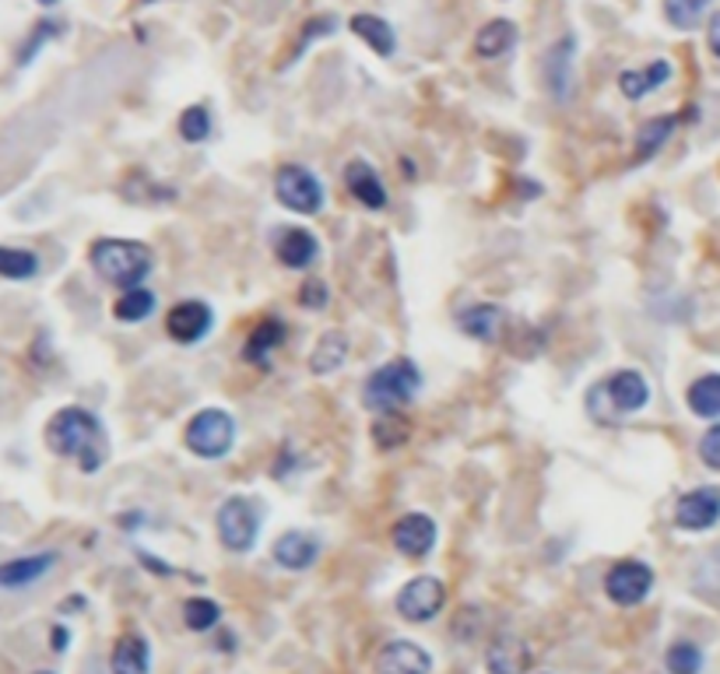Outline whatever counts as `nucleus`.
I'll return each mask as SVG.
<instances>
[{"instance_id":"f257e3e1","label":"nucleus","mask_w":720,"mask_h":674,"mask_svg":"<svg viewBox=\"0 0 720 674\" xmlns=\"http://www.w3.org/2000/svg\"><path fill=\"white\" fill-rule=\"evenodd\" d=\"M43 439L56 457L74 460L85 474H96L109 457V436L103 421L88 408H78V404H67V408L56 411L46 421Z\"/></svg>"},{"instance_id":"f03ea898","label":"nucleus","mask_w":720,"mask_h":674,"mask_svg":"<svg viewBox=\"0 0 720 674\" xmlns=\"http://www.w3.org/2000/svg\"><path fill=\"white\" fill-rule=\"evenodd\" d=\"M88 264L112 288H141L155 267L151 249L138 239H96L88 249Z\"/></svg>"},{"instance_id":"7ed1b4c3","label":"nucleus","mask_w":720,"mask_h":674,"mask_svg":"<svg viewBox=\"0 0 720 674\" xmlns=\"http://www.w3.org/2000/svg\"><path fill=\"white\" fill-rule=\"evenodd\" d=\"M422 391V373L411 359H390L363 383V404L373 415H397Z\"/></svg>"},{"instance_id":"20e7f679","label":"nucleus","mask_w":720,"mask_h":674,"mask_svg":"<svg viewBox=\"0 0 720 674\" xmlns=\"http://www.w3.org/2000/svg\"><path fill=\"white\" fill-rule=\"evenodd\" d=\"M186 450L201 460H222L236 447V418L222 408H201L183 429Z\"/></svg>"},{"instance_id":"39448f33","label":"nucleus","mask_w":720,"mask_h":674,"mask_svg":"<svg viewBox=\"0 0 720 674\" xmlns=\"http://www.w3.org/2000/svg\"><path fill=\"white\" fill-rule=\"evenodd\" d=\"M260 524H264V510L246 495H229L215 513V531L218 542L229 548L233 555H246L260 537Z\"/></svg>"},{"instance_id":"423d86ee","label":"nucleus","mask_w":720,"mask_h":674,"mask_svg":"<svg viewBox=\"0 0 720 674\" xmlns=\"http://www.w3.org/2000/svg\"><path fill=\"white\" fill-rule=\"evenodd\" d=\"M275 197L281 207H289L292 215H307V218L320 215L327 204L324 183H320L316 172L307 165H295V162L281 165L275 172Z\"/></svg>"},{"instance_id":"0eeeda50","label":"nucleus","mask_w":720,"mask_h":674,"mask_svg":"<svg viewBox=\"0 0 720 674\" xmlns=\"http://www.w3.org/2000/svg\"><path fill=\"white\" fill-rule=\"evenodd\" d=\"M443 605H447V584L440 576H415V580H408L397 590V601H394L397 614L415 625L432 622L443 611Z\"/></svg>"},{"instance_id":"6e6552de","label":"nucleus","mask_w":720,"mask_h":674,"mask_svg":"<svg viewBox=\"0 0 720 674\" xmlns=\"http://www.w3.org/2000/svg\"><path fill=\"white\" fill-rule=\"evenodd\" d=\"M654 590V569L640 558H622L609 573H604V593L619 608H636Z\"/></svg>"},{"instance_id":"1a4fd4ad","label":"nucleus","mask_w":720,"mask_h":674,"mask_svg":"<svg viewBox=\"0 0 720 674\" xmlns=\"http://www.w3.org/2000/svg\"><path fill=\"white\" fill-rule=\"evenodd\" d=\"M720 524V489L717 485H699L689 489L675 503V527L689 534H703Z\"/></svg>"},{"instance_id":"9d476101","label":"nucleus","mask_w":720,"mask_h":674,"mask_svg":"<svg viewBox=\"0 0 720 674\" xmlns=\"http://www.w3.org/2000/svg\"><path fill=\"white\" fill-rule=\"evenodd\" d=\"M212 327H215V313L201 299H183L165 313V334L176 344H197L212 334Z\"/></svg>"},{"instance_id":"9b49d317","label":"nucleus","mask_w":720,"mask_h":674,"mask_svg":"<svg viewBox=\"0 0 720 674\" xmlns=\"http://www.w3.org/2000/svg\"><path fill=\"white\" fill-rule=\"evenodd\" d=\"M436 537H440V527H436V520L429 513H405L390 527L394 548L408 558H426L436 548Z\"/></svg>"},{"instance_id":"f8f14e48","label":"nucleus","mask_w":720,"mask_h":674,"mask_svg":"<svg viewBox=\"0 0 720 674\" xmlns=\"http://www.w3.org/2000/svg\"><path fill=\"white\" fill-rule=\"evenodd\" d=\"M376 674H432V653L415 640H390L373 661Z\"/></svg>"},{"instance_id":"ddd939ff","label":"nucleus","mask_w":720,"mask_h":674,"mask_svg":"<svg viewBox=\"0 0 720 674\" xmlns=\"http://www.w3.org/2000/svg\"><path fill=\"white\" fill-rule=\"evenodd\" d=\"M604 394H609V400H612V411L636 415L651 404V383L636 370H619L604 379Z\"/></svg>"},{"instance_id":"4468645a","label":"nucleus","mask_w":720,"mask_h":674,"mask_svg":"<svg viewBox=\"0 0 720 674\" xmlns=\"http://www.w3.org/2000/svg\"><path fill=\"white\" fill-rule=\"evenodd\" d=\"M275 254H278L281 264L289 267V271H307V267H313L316 257H320V239L310 233V228L289 225V228H281V233H278Z\"/></svg>"},{"instance_id":"2eb2a0df","label":"nucleus","mask_w":720,"mask_h":674,"mask_svg":"<svg viewBox=\"0 0 720 674\" xmlns=\"http://www.w3.org/2000/svg\"><path fill=\"white\" fill-rule=\"evenodd\" d=\"M286 344V323L278 317H264L254 323V331L243 341V362L260 365V370H271V355Z\"/></svg>"},{"instance_id":"dca6fc26","label":"nucleus","mask_w":720,"mask_h":674,"mask_svg":"<svg viewBox=\"0 0 720 674\" xmlns=\"http://www.w3.org/2000/svg\"><path fill=\"white\" fill-rule=\"evenodd\" d=\"M56 552H35L22 558H8L0 563V590H25L32 584H40L43 576L56 566Z\"/></svg>"},{"instance_id":"f3484780","label":"nucleus","mask_w":720,"mask_h":674,"mask_svg":"<svg viewBox=\"0 0 720 674\" xmlns=\"http://www.w3.org/2000/svg\"><path fill=\"white\" fill-rule=\"evenodd\" d=\"M320 537L316 534H307V531H286L275 542L271 555H275V563L281 569H289V573H302V569H310L316 558H320Z\"/></svg>"},{"instance_id":"a211bd4d","label":"nucleus","mask_w":720,"mask_h":674,"mask_svg":"<svg viewBox=\"0 0 720 674\" xmlns=\"http://www.w3.org/2000/svg\"><path fill=\"white\" fill-rule=\"evenodd\" d=\"M345 190L369 211L387 207V186L380 180V172H376L366 159H352L345 165Z\"/></svg>"},{"instance_id":"6ab92c4d","label":"nucleus","mask_w":720,"mask_h":674,"mask_svg":"<svg viewBox=\"0 0 720 674\" xmlns=\"http://www.w3.org/2000/svg\"><path fill=\"white\" fill-rule=\"evenodd\" d=\"M458 327H461V334L475 338L482 344H499L506 331V313L492 302H475L458 313Z\"/></svg>"},{"instance_id":"aec40b11","label":"nucleus","mask_w":720,"mask_h":674,"mask_svg":"<svg viewBox=\"0 0 720 674\" xmlns=\"http://www.w3.org/2000/svg\"><path fill=\"white\" fill-rule=\"evenodd\" d=\"M573 53H577V35H562V40L545 53V85L556 99H570V92H573Z\"/></svg>"},{"instance_id":"412c9836","label":"nucleus","mask_w":720,"mask_h":674,"mask_svg":"<svg viewBox=\"0 0 720 674\" xmlns=\"http://www.w3.org/2000/svg\"><path fill=\"white\" fill-rule=\"evenodd\" d=\"M671 78V64L668 61H651L647 67H625L619 74V92L625 95L630 103H640V99H647V95H654L660 85H668Z\"/></svg>"},{"instance_id":"4be33fe9","label":"nucleus","mask_w":720,"mask_h":674,"mask_svg":"<svg viewBox=\"0 0 720 674\" xmlns=\"http://www.w3.org/2000/svg\"><path fill=\"white\" fill-rule=\"evenodd\" d=\"M488 674H527L530 671V646L517 635H499L485 653Z\"/></svg>"},{"instance_id":"5701e85b","label":"nucleus","mask_w":720,"mask_h":674,"mask_svg":"<svg viewBox=\"0 0 720 674\" xmlns=\"http://www.w3.org/2000/svg\"><path fill=\"white\" fill-rule=\"evenodd\" d=\"M112 674H151V643L141 632H123L112 643Z\"/></svg>"},{"instance_id":"b1692460","label":"nucleus","mask_w":720,"mask_h":674,"mask_svg":"<svg viewBox=\"0 0 720 674\" xmlns=\"http://www.w3.org/2000/svg\"><path fill=\"white\" fill-rule=\"evenodd\" d=\"M345 362H348V338H345V334H341V331H327V334L316 338L313 352H310V370H313V376H331V373H337Z\"/></svg>"},{"instance_id":"393cba45","label":"nucleus","mask_w":720,"mask_h":674,"mask_svg":"<svg viewBox=\"0 0 720 674\" xmlns=\"http://www.w3.org/2000/svg\"><path fill=\"white\" fill-rule=\"evenodd\" d=\"M348 29L363 40L376 56H394L397 53V35L390 29V22H384L380 14H355Z\"/></svg>"},{"instance_id":"a878e982","label":"nucleus","mask_w":720,"mask_h":674,"mask_svg":"<svg viewBox=\"0 0 720 674\" xmlns=\"http://www.w3.org/2000/svg\"><path fill=\"white\" fill-rule=\"evenodd\" d=\"M514 46H517V25L506 22V18H496V22H488L475 35V53L482 61H499V56H506Z\"/></svg>"},{"instance_id":"bb28decb","label":"nucleus","mask_w":720,"mask_h":674,"mask_svg":"<svg viewBox=\"0 0 720 674\" xmlns=\"http://www.w3.org/2000/svg\"><path fill=\"white\" fill-rule=\"evenodd\" d=\"M678 127V117H654L636 130V151H633V162H651L660 148L671 141V133Z\"/></svg>"},{"instance_id":"cd10ccee","label":"nucleus","mask_w":720,"mask_h":674,"mask_svg":"<svg viewBox=\"0 0 720 674\" xmlns=\"http://www.w3.org/2000/svg\"><path fill=\"white\" fill-rule=\"evenodd\" d=\"M686 404L696 418L717 421L720 418V373H707V376L692 379L686 391Z\"/></svg>"},{"instance_id":"c85d7f7f","label":"nucleus","mask_w":720,"mask_h":674,"mask_svg":"<svg viewBox=\"0 0 720 674\" xmlns=\"http://www.w3.org/2000/svg\"><path fill=\"white\" fill-rule=\"evenodd\" d=\"M155 310H159V299L144 285L127 288V292H120V299L112 302V317H117L120 323H144Z\"/></svg>"},{"instance_id":"c756f323","label":"nucleus","mask_w":720,"mask_h":674,"mask_svg":"<svg viewBox=\"0 0 720 674\" xmlns=\"http://www.w3.org/2000/svg\"><path fill=\"white\" fill-rule=\"evenodd\" d=\"M40 275V257L22 246H0V278L8 281H29Z\"/></svg>"},{"instance_id":"7c9ffc66","label":"nucleus","mask_w":720,"mask_h":674,"mask_svg":"<svg viewBox=\"0 0 720 674\" xmlns=\"http://www.w3.org/2000/svg\"><path fill=\"white\" fill-rule=\"evenodd\" d=\"M710 4H713V0H665V18L675 29L692 32L707 18Z\"/></svg>"},{"instance_id":"2f4dec72","label":"nucleus","mask_w":720,"mask_h":674,"mask_svg":"<svg viewBox=\"0 0 720 674\" xmlns=\"http://www.w3.org/2000/svg\"><path fill=\"white\" fill-rule=\"evenodd\" d=\"M222 622V608L212 597H191L183 605V625L191 632H212Z\"/></svg>"},{"instance_id":"473e14b6","label":"nucleus","mask_w":720,"mask_h":674,"mask_svg":"<svg viewBox=\"0 0 720 674\" xmlns=\"http://www.w3.org/2000/svg\"><path fill=\"white\" fill-rule=\"evenodd\" d=\"M703 664H707L703 650H699L696 643H689V640H678V643H671L665 650L668 674H699V671H703Z\"/></svg>"},{"instance_id":"72a5a7b5","label":"nucleus","mask_w":720,"mask_h":674,"mask_svg":"<svg viewBox=\"0 0 720 674\" xmlns=\"http://www.w3.org/2000/svg\"><path fill=\"white\" fill-rule=\"evenodd\" d=\"M212 113H207V106H191V109H183L180 113V138L186 145H204L207 138H212Z\"/></svg>"},{"instance_id":"f704fd0d","label":"nucleus","mask_w":720,"mask_h":674,"mask_svg":"<svg viewBox=\"0 0 720 674\" xmlns=\"http://www.w3.org/2000/svg\"><path fill=\"white\" fill-rule=\"evenodd\" d=\"M373 442L380 450H397L408 442V421L397 415H380L373 421Z\"/></svg>"},{"instance_id":"c9c22d12","label":"nucleus","mask_w":720,"mask_h":674,"mask_svg":"<svg viewBox=\"0 0 720 674\" xmlns=\"http://www.w3.org/2000/svg\"><path fill=\"white\" fill-rule=\"evenodd\" d=\"M334 29H337V18H334V14H316V18H310V22H302L299 43H295V50H292L289 61H295L302 50H310L316 40H324V35H331Z\"/></svg>"},{"instance_id":"e433bc0d","label":"nucleus","mask_w":720,"mask_h":674,"mask_svg":"<svg viewBox=\"0 0 720 674\" xmlns=\"http://www.w3.org/2000/svg\"><path fill=\"white\" fill-rule=\"evenodd\" d=\"M56 32H61V25H56V22H40V25H35L29 32V40L22 43V50H18V67H29L35 61V53H40Z\"/></svg>"},{"instance_id":"4c0bfd02","label":"nucleus","mask_w":720,"mask_h":674,"mask_svg":"<svg viewBox=\"0 0 720 674\" xmlns=\"http://www.w3.org/2000/svg\"><path fill=\"white\" fill-rule=\"evenodd\" d=\"M327 299H331V292H327V285L320 281V278L302 281V288H299V302L307 306V310H313V313L327 310Z\"/></svg>"},{"instance_id":"58836bf2","label":"nucleus","mask_w":720,"mask_h":674,"mask_svg":"<svg viewBox=\"0 0 720 674\" xmlns=\"http://www.w3.org/2000/svg\"><path fill=\"white\" fill-rule=\"evenodd\" d=\"M699 460L710 468V471H720V421L699 436Z\"/></svg>"},{"instance_id":"ea45409f","label":"nucleus","mask_w":720,"mask_h":674,"mask_svg":"<svg viewBox=\"0 0 720 674\" xmlns=\"http://www.w3.org/2000/svg\"><path fill=\"white\" fill-rule=\"evenodd\" d=\"M67 643H71V632H67V625H53V632H50V646H53L56 653H64V650H67Z\"/></svg>"},{"instance_id":"a19ab883","label":"nucleus","mask_w":720,"mask_h":674,"mask_svg":"<svg viewBox=\"0 0 720 674\" xmlns=\"http://www.w3.org/2000/svg\"><path fill=\"white\" fill-rule=\"evenodd\" d=\"M707 46H710L713 56H720V11L713 14V22H710V29H707Z\"/></svg>"},{"instance_id":"79ce46f5","label":"nucleus","mask_w":720,"mask_h":674,"mask_svg":"<svg viewBox=\"0 0 720 674\" xmlns=\"http://www.w3.org/2000/svg\"><path fill=\"white\" fill-rule=\"evenodd\" d=\"M43 8H53V4H61V0H40Z\"/></svg>"},{"instance_id":"37998d69","label":"nucleus","mask_w":720,"mask_h":674,"mask_svg":"<svg viewBox=\"0 0 720 674\" xmlns=\"http://www.w3.org/2000/svg\"><path fill=\"white\" fill-rule=\"evenodd\" d=\"M141 4H162V0H141Z\"/></svg>"},{"instance_id":"c03bdc74","label":"nucleus","mask_w":720,"mask_h":674,"mask_svg":"<svg viewBox=\"0 0 720 674\" xmlns=\"http://www.w3.org/2000/svg\"><path fill=\"white\" fill-rule=\"evenodd\" d=\"M35 674H56V671H35Z\"/></svg>"}]
</instances>
